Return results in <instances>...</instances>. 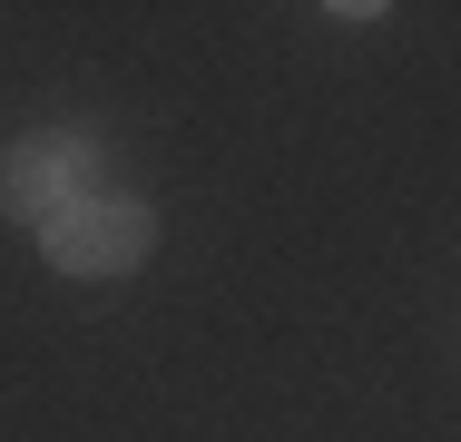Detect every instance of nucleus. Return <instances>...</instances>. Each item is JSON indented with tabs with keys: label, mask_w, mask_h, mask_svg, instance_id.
<instances>
[{
	"label": "nucleus",
	"mask_w": 461,
	"mask_h": 442,
	"mask_svg": "<svg viewBox=\"0 0 461 442\" xmlns=\"http://www.w3.org/2000/svg\"><path fill=\"white\" fill-rule=\"evenodd\" d=\"M148 246H158V207H138V197H98V187H79V197L40 226V256L59 265V275H128Z\"/></svg>",
	"instance_id": "f257e3e1"
},
{
	"label": "nucleus",
	"mask_w": 461,
	"mask_h": 442,
	"mask_svg": "<svg viewBox=\"0 0 461 442\" xmlns=\"http://www.w3.org/2000/svg\"><path fill=\"white\" fill-rule=\"evenodd\" d=\"M79 177H89V138H69V128H40V138H20V148L0 158V216H30V226H50V216L79 197Z\"/></svg>",
	"instance_id": "f03ea898"
}]
</instances>
